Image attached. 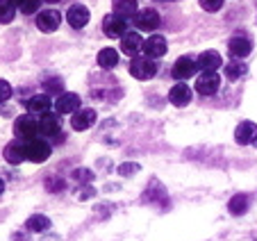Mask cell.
Instances as JSON below:
<instances>
[{"label": "cell", "instance_id": "obj_1", "mask_svg": "<svg viewBox=\"0 0 257 241\" xmlns=\"http://www.w3.org/2000/svg\"><path fill=\"white\" fill-rule=\"evenodd\" d=\"M14 135L19 137L21 141L34 139V137L39 135V120L34 118V116H30V114L19 116V118H16V123H14Z\"/></svg>", "mask_w": 257, "mask_h": 241}, {"label": "cell", "instance_id": "obj_2", "mask_svg": "<svg viewBox=\"0 0 257 241\" xmlns=\"http://www.w3.org/2000/svg\"><path fill=\"white\" fill-rule=\"evenodd\" d=\"M130 73H132V77H137V80H151V77L157 73L155 59H151V57H135V59H132V64H130Z\"/></svg>", "mask_w": 257, "mask_h": 241}, {"label": "cell", "instance_id": "obj_3", "mask_svg": "<svg viewBox=\"0 0 257 241\" xmlns=\"http://www.w3.org/2000/svg\"><path fill=\"white\" fill-rule=\"evenodd\" d=\"M25 155H28L30 162L41 164V162H46L50 157V146L44 139H30L25 141Z\"/></svg>", "mask_w": 257, "mask_h": 241}, {"label": "cell", "instance_id": "obj_4", "mask_svg": "<svg viewBox=\"0 0 257 241\" xmlns=\"http://www.w3.org/2000/svg\"><path fill=\"white\" fill-rule=\"evenodd\" d=\"M218 84H221V77L216 75V71H203L196 80V91L200 96H214L218 91Z\"/></svg>", "mask_w": 257, "mask_h": 241}, {"label": "cell", "instance_id": "obj_5", "mask_svg": "<svg viewBox=\"0 0 257 241\" xmlns=\"http://www.w3.org/2000/svg\"><path fill=\"white\" fill-rule=\"evenodd\" d=\"M166 39L162 37V34H151V37L144 41V53L146 57H151V59H160L166 55Z\"/></svg>", "mask_w": 257, "mask_h": 241}, {"label": "cell", "instance_id": "obj_6", "mask_svg": "<svg viewBox=\"0 0 257 241\" xmlns=\"http://www.w3.org/2000/svg\"><path fill=\"white\" fill-rule=\"evenodd\" d=\"M196 71H198V62H196L194 57H189V55L178 57V62L173 64V77L175 80H187V77H191Z\"/></svg>", "mask_w": 257, "mask_h": 241}, {"label": "cell", "instance_id": "obj_7", "mask_svg": "<svg viewBox=\"0 0 257 241\" xmlns=\"http://www.w3.org/2000/svg\"><path fill=\"white\" fill-rule=\"evenodd\" d=\"M102 30H105V34L109 39H118L125 34L127 25H125V19L118 14H107L105 21H102Z\"/></svg>", "mask_w": 257, "mask_h": 241}, {"label": "cell", "instance_id": "obj_8", "mask_svg": "<svg viewBox=\"0 0 257 241\" xmlns=\"http://www.w3.org/2000/svg\"><path fill=\"white\" fill-rule=\"evenodd\" d=\"M62 23V14L57 10H44L37 14V28L41 32H55Z\"/></svg>", "mask_w": 257, "mask_h": 241}, {"label": "cell", "instance_id": "obj_9", "mask_svg": "<svg viewBox=\"0 0 257 241\" xmlns=\"http://www.w3.org/2000/svg\"><path fill=\"white\" fill-rule=\"evenodd\" d=\"M53 105L57 114H75L80 109V96L78 93H59Z\"/></svg>", "mask_w": 257, "mask_h": 241}, {"label": "cell", "instance_id": "obj_10", "mask_svg": "<svg viewBox=\"0 0 257 241\" xmlns=\"http://www.w3.org/2000/svg\"><path fill=\"white\" fill-rule=\"evenodd\" d=\"M121 48L130 57H139V53L144 50V39L139 32H125L121 37Z\"/></svg>", "mask_w": 257, "mask_h": 241}, {"label": "cell", "instance_id": "obj_11", "mask_svg": "<svg viewBox=\"0 0 257 241\" xmlns=\"http://www.w3.org/2000/svg\"><path fill=\"white\" fill-rule=\"evenodd\" d=\"M255 139H257V126L255 123H250V120L239 123L237 130H234V141H237L239 146H250V144H255Z\"/></svg>", "mask_w": 257, "mask_h": 241}, {"label": "cell", "instance_id": "obj_12", "mask_svg": "<svg viewBox=\"0 0 257 241\" xmlns=\"http://www.w3.org/2000/svg\"><path fill=\"white\" fill-rule=\"evenodd\" d=\"M89 19H91V14H89V10L84 5H71L66 12V21L71 28H84V25L89 23Z\"/></svg>", "mask_w": 257, "mask_h": 241}, {"label": "cell", "instance_id": "obj_13", "mask_svg": "<svg viewBox=\"0 0 257 241\" xmlns=\"http://www.w3.org/2000/svg\"><path fill=\"white\" fill-rule=\"evenodd\" d=\"M96 123V111L93 109H78L75 114H73V118H71V126H73V130H78V132H84V130H89V128Z\"/></svg>", "mask_w": 257, "mask_h": 241}, {"label": "cell", "instance_id": "obj_14", "mask_svg": "<svg viewBox=\"0 0 257 241\" xmlns=\"http://www.w3.org/2000/svg\"><path fill=\"white\" fill-rule=\"evenodd\" d=\"M252 50V41L246 37H232L230 39V44H228V53L232 55L234 59H243L248 57Z\"/></svg>", "mask_w": 257, "mask_h": 241}, {"label": "cell", "instance_id": "obj_15", "mask_svg": "<svg viewBox=\"0 0 257 241\" xmlns=\"http://www.w3.org/2000/svg\"><path fill=\"white\" fill-rule=\"evenodd\" d=\"M196 62H198L200 71H218V68L223 66V59H221V55H218L216 50H205V53H200Z\"/></svg>", "mask_w": 257, "mask_h": 241}, {"label": "cell", "instance_id": "obj_16", "mask_svg": "<svg viewBox=\"0 0 257 241\" xmlns=\"http://www.w3.org/2000/svg\"><path fill=\"white\" fill-rule=\"evenodd\" d=\"M169 100L173 102L175 107H185V105H189V102H191V89L187 87V84H182V82L173 84V89L169 91Z\"/></svg>", "mask_w": 257, "mask_h": 241}, {"label": "cell", "instance_id": "obj_17", "mask_svg": "<svg viewBox=\"0 0 257 241\" xmlns=\"http://www.w3.org/2000/svg\"><path fill=\"white\" fill-rule=\"evenodd\" d=\"M137 28L146 30V32H153V30L160 28V14L155 10H144L137 16Z\"/></svg>", "mask_w": 257, "mask_h": 241}, {"label": "cell", "instance_id": "obj_18", "mask_svg": "<svg viewBox=\"0 0 257 241\" xmlns=\"http://www.w3.org/2000/svg\"><path fill=\"white\" fill-rule=\"evenodd\" d=\"M30 114H48V109L53 107V100H50L48 93H39V96H32L28 102H25Z\"/></svg>", "mask_w": 257, "mask_h": 241}, {"label": "cell", "instance_id": "obj_19", "mask_svg": "<svg viewBox=\"0 0 257 241\" xmlns=\"http://www.w3.org/2000/svg\"><path fill=\"white\" fill-rule=\"evenodd\" d=\"M5 159L10 164H21L23 159H28V155H25V141H12L10 146H5Z\"/></svg>", "mask_w": 257, "mask_h": 241}, {"label": "cell", "instance_id": "obj_20", "mask_svg": "<svg viewBox=\"0 0 257 241\" xmlns=\"http://www.w3.org/2000/svg\"><path fill=\"white\" fill-rule=\"evenodd\" d=\"M39 132L44 137H53V135H59V118L55 114H41L39 118Z\"/></svg>", "mask_w": 257, "mask_h": 241}, {"label": "cell", "instance_id": "obj_21", "mask_svg": "<svg viewBox=\"0 0 257 241\" xmlns=\"http://www.w3.org/2000/svg\"><path fill=\"white\" fill-rule=\"evenodd\" d=\"M248 205H250V200H248L246 193H234V196L230 198L228 209H230V214H234V216H241V214H246Z\"/></svg>", "mask_w": 257, "mask_h": 241}, {"label": "cell", "instance_id": "obj_22", "mask_svg": "<svg viewBox=\"0 0 257 241\" xmlns=\"http://www.w3.org/2000/svg\"><path fill=\"white\" fill-rule=\"evenodd\" d=\"M112 7H114V14L123 16V19L137 14V0H112Z\"/></svg>", "mask_w": 257, "mask_h": 241}, {"label": "cell", "instance_id": "obj_23", "mask_svg": "<svg viewBox=\"0 0 257 241\" xmlns=\"http://www.w3.org/2000/svg\"><path fill=\"white\" fill-rule=\"evenodd\" d=\"M118 64V53L114 48H102L98 53V66L100 68H114Z\"/></svg>", "mask_w": 257, "mask_h": 241}, {"label": "cell", "instance_id": "obj_24", "mask_svg": "<svg viewBox=\"0 0 257 241\" xmlns=\"http://www.w3.org/2000/svg\"><path fill=\"white\" fill-rule=\"evenodd\" d=\"M25 227L32 232H46L50 227V218L44 216V214H32L28 218V223H25Z\"/></svg>", "mask_w": 257, "mask_h": 241}, {"label": "cell", "instance_id": "obj_25", "mask_svg": "<svg viewBox=\"0 0 257 241\" xmlns=\"http://www.w3.org/2000/svg\"><path fill=\"white\" fill-rule=\"evenodd\" d=\"M16 16V7L10 0H0V23H12Z\"/></svg>", "mask_w": 257, "mask_h": 241}, {"label": "cell", "instance_id": "obj_26", "mask_svg": "<svg viewBox=\"0 0 257 241\" xmlns=\"http://www.w3.org/2000/svg\"><path fill=\"white\" fill-rule=\"evenodd\" d=\"M241 75H246V66L241 62H228L225 66V77L228 80H239Z\"/></svg>", "mask_w": 257, "mask_h": 241}, {"label": "cell", "instance_id": "obj_27", "mask_svg": "<svg viewBox=\"0 0 257 241\" xmlns=\"http://www.w3.org/2000/svg\"><path fill=\"white\" fill-rule=\"evenodd\" d=\"M39 3L41 0H23V3H21V12H23V14H34V12L39 10Z\"/></svg>", "mask_w": 257, "mask_h": 241}, {"label": "cell", "instance_id": "obj_28", "mask_svg": "<svg viewBox=\"0 0 257 241\" xmlns=\"http://www.w3.org/2000/svg\"><path fill=\"white\" fill-rule=\"evenodd\" d=\"M200 7L205 12H218L223 7V0H200Z\"/></svg>", "mask_w": 257, "mask_h": 241}, {"label": "cell", "instance_id": "obj_29", "mask_svg": "<svg viewBox=\"0 0 257 241\" xmlns=\"http://www.w3.org/2000/svg\"><path fill=\"white\" fill-rule=\"evenodd\" d=\"M10 96H12V84L7 80H0V102L10 100Z\"/></svg>", "mask_w": 257, "mask_h": 241}, {"label": "cell", "instance_id": "obj_30", "mask_svg": "<svg viewBox=\"0 0 257 241\" xmlns=\"http://www.w3.org/2000/svg\"><path fill=\"white\" fill-rule=\"evenodd\" d=\"M73 175H75V180H80V182H91L93 180V173L89 169H78L73 171Z\"/></svg>", "mask_w": 257, "mask_h": 241}, {"label": "cell", "instance_id": "obj_31", "mask_svg": "<svg viewBox=\"0 0 257 241\" xmlns=\"http://www.w3.org/2000/svg\"><path fill=\"white\" fill-rule=\"evenodd\" d=\"M141 166L135 164V162H127V164H121L118 166V175H130V173H137Z\"/></svg>", "mask_w": 257, "mask_h": 241}, {"label": "cell", "instance_id": "obj_32", "mask_svg": "<svg viewBox=\"0 0 257 241\" xmlns=\"http://www.w3.org/2000/svg\"><path fill=\"white\" fill-rule=\"evenodd\" d=\"M93 193H96V191H93L91 187H84V189H80V200H89V198H91Z\"/></svg>", "mask_w": 257, "mask_h": 241}, {"label": "cell", "instance_id": "obj_33", "mask_svg": "<svg viewBox=\"0 0 257 241\" xmlns=\"http://www.w3.org/2000/svg\"><path fill=\"white\" fill-rule=\"evenodd\" d=\"M14 241H28L23 234H14Z\"/></svg>", "mask_w": 257, "mask_h": 241}, {"label": "cell", "instance_id": "obj_34", "mask_svg": "<svg viewBox=\"0 0 257 241\" xmlns=\"http://www.w3.org/2000/svg\"><path fill=\"white\" fill-rule=\"evenodd\" d=\"M5 191V182H3V180H0V193Z\"/></svg>", "mask_w": 257, "mask_h": 241}, {"label": "cell", "instance_id": "obj_35", "mask_svg": "<svg viewBox=\"0 0 257 241\" xmlns=\"http://www.w3.org/2000/svg\"><path fill=\"white\" fill-rule=\"evenodd\" d=\"M10 3H14V5H21V3H23V0H10Z\"/></svg>", "mask_w": 257, "mask_h": 241}, {"label": "cell", "instance_id": "obj_36", "mask_svg": "<svg viewBox=\"0 0 257 241\" xmlns=\"http://www.w3.org/2000/svg\"><path fill=\"white\" fill-rule=\"evenodd\" d=\"M48 3H59V0H48Z\"/></svg>", "mask_w": 257, "mask_h": 241}, {"label": "cell", "instance_id": "obj_37", "mask_svg": "<svg viewBox=\"0 0 257 241\" xmlns=\"http://www.w3.org/2000/svg\"><path fill=\"white\" fill-rule=\"evenodd\" d=\"M255 146H257V139H255Z\"/></svg>", "mask_w": 257, "mask_h": 241}, {"label": "cell", "instance_id": "obj_38", "mask_svg": "<svg viewBox=\"0 0 257 241\" xmlns=\"http://www.w3.org/2000/svg\"><path fill=\"white\" fill-rule=\"evenodd\" d=\"M255 241H257V239H255Z\"/></svg>", "mask_w": 257, "mask_h": 241}]
</instances>
